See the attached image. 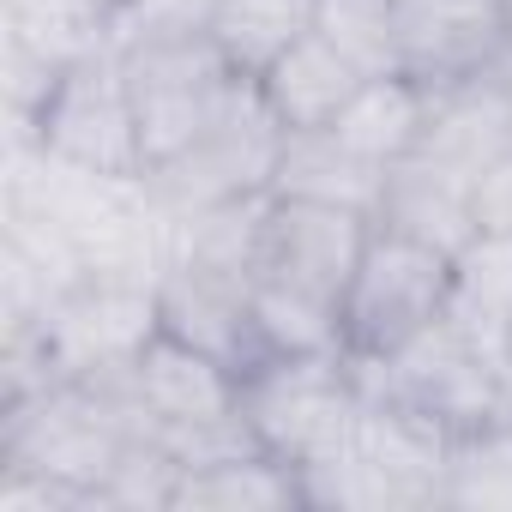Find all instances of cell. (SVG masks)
<instances>
[{
    "label": "cell",
    "instance_id": "cell-22",
    "mask_svg": "<svg viewBox=\"0 0 512 512\" xmlns=\"http://www.w3.org/2000/svg\"><path fill=\"white\" fill-rule=\"evenodd\" d=\"M476 229H500V235H512V151L476 181Z\"/></svg>",
    "mask_w": 512,
    "mask_h": 512
},
{
    "label": "cell",
    "instance_id": "cell-18",
    "mask_svg": "<svg viewBox=\"0 0 512 512\" xmlns=\"http://www.w3.org/2000/svg\"><path fill=\"white\" fill-rule=\"evenodd\" d=\"M314 25V0H205V37L235 73H266Z\"/></svg>",
    "mask_w": 512,
    "mask_h": 512
},
{
    "label": "cell",
    "instance_id": "cell-3",
    "mask_svg": "<svg viewBox=\"0 0 512 512\" xmlns=\"http://www.w3.org/2000/svg\"><path fill=\"white\" fill-rule=\"evenodd\" d=\"M139 440V416L121 380H49L0 404V464H31L61 482H79L103 506V482L121 452ZM109 512V506H103Z\"/></svg>",
    "mask_w": 512,
    "mask_h": 512
},
{
    "label": "cell",
    "instance_id": "cell-7",
    "mask_svg": "<svg viewBox=\"0 0 512 512\" xmlns=\"http://www.w3.org/2000/svg\"><path fill=\"white\" fill-rule=\"evenodd\" d=\"M362 368V386L428 416L434 428H446L452 440L458 434H476L482 422L500 416V386H494V350L464 332L452 314H440L434 326H422L410 344H398L392 356L380 362H356Z\"/></svg>",
    "mask_w": 512,
    "mask_h": 512
},
{
    "label": "cell",
    "instance_id": "cell-24",
    "mask_svg": "<svg viewBox=\"0 0 512 512\" xmlns=\"http://www.w3.org/2000/svg\"><path fill=\"white\" fill-rule=\"evenodd\" d=\"M494 67H500V73H506V79H512V43H506V49H500V55H494Z\"/></svg>",
    "mask_w": 512,
    "mask_h": 512
},
{
    "label": "cell",
    "instance_id": "cell-20",
    "mask_svg": "<svg viewBox=\"0 0 512 512\" xmlns=\"http://www.w3.org/2000/svg\"><path fill=\"white\" fill-rule=\"evenodd\" d=\"M446 506L458 512H512V416L458 434L446 470Z\"/></svg>",
    "mask_w": 512,
    "mask_h": 512
},
{
    "label": "cell",
    "instance_id": "cell-8",
    "mask_svg": "<svg viewBox=\"0 0 512 512\" xmlns=\"http://www.w3.org/2000/svg\"><path fill=\"white\" fill-rule=\"evenodd\" d=\"M157 284L151 278H79L43 326H31L55 380H109L157 338ZM13 338V332H7Z\"/></svg>",
    "mask_w": 512,
    "mask_h": 512
},
{
    "label": "cell",
    "instance_id": "cell-11",
    "mask_svg": "<svg viewBox=\"0 0 512 512\" xmlns=\"http://www.w3.org/2000/svg\"><path fill=\"white\" fill-rule=\"evenodd\" d=\"M512 151V79L488 61L476 73L440 79L428 85V115H422V139L404 163L446 175L452 187H464L476 199V181Z\"/></svg>",
    "mask_w": 512,
    "mask_h": 512
},
{
    "label": "cell",
    "instance_id": "cell-1",
    "mask_svg": "<svg viewBox=\"0 0 512 512\" xmlns=\"http://www.w3.org/2000/svg\"><path fill=\"white\" fill-rule=\"evenodd\" d=\"M374 217L290 193L260 199L253 223V344L260 356L344 350V290ZM253 356V362H260Z\"/></svg>",
    "mask_w": 512,
    "mask_h": 512
},
{
    "label": "cell",
    "instance_id": "cell-23",
    "mask_svg": "<svg viewBox=\"0 0 512 512\" xmlns=\"http://www.w3.org/2000/svg\"><path fill=\"white\" fill-rule=\"evenodd\" d=\"M494 386H500V416H512V332L494 344Z\"/></svg>",
    "mask_w": 512,
    "mask_h": 512
},
{
    "label": "cell",
    "instance_id": "cell-4",
    "mask_svg": "<svg viewBox=\"0 0 512 512\" xmlns=\"http://www.w3.org/2000/svg\"><path fill=\"white\" fill-rule=\"evenodd\" d=\"M278 151H284L278 115L266 109V97H260L253 79H235L229 97L211 109V121L175 157L145 169V187H151V199H157V211L169 223L229 211V205H247V199L272 193Z\"/></svg>",
    "mask_w": 512,
    "mask_h": 512
},
{
    "label": "cell",
    "instance_id": "cell-16",
    "mask_svg": "<svg viewBox=\"0 0 512 512\" xmlns=\"http://www.w3.org/2000/svg\"><path fill=\"white\" fill-rule=\"evenodd\" d=\"M422 115H428V85L416 73H386V79H362V91L344 103L332 133L368 163L398 169L422 139Z\"/></svg>",
    "mask_w": 512,
    "mask_h": 512
},
{
    "label": "cell",
    "instance_id": "cell-17",
    "mask_svg": "<svg viewBox=\"0 0 512 512\" xmlns=\"http://www.w3.org/2000/svg\"><path fill=\"white\" fill-rule=\"evenodd\" d=\"M446 314L476 332L488 350L512 332V235L500 229H476L458 253H452V296Z\"/></svg>",
    "mask_w": 512,
    "mask_h": 512
},
{
    "label": "cell",
    "instance_id": "cell-26",
    "mask_svg": "<svg viewBox=\"0 0 512 512\" xmlns=\"http://www.w3.org/2000/svg\"><path fill=\"white\" fill-rule=\"evenodd\" d=\"M500 7H506V31H512V0H500Z\"/></svg>",
    "mask_w": 512,
    "mask_h": 512
},
{
    "label": "cell",
    "instance_id": "cell-21",
    "mask_svg": "<svg viewBox=\"0 0 512 512\" xmlns=\"http://www.w3.org/2000/svg\"><path fill=\"white\" fill-rule=\"evenodd\" d=\"M0 512H103L79 482H61L31 464H0Z\"/></svg>",
    "mask_w": 512,
    "mask_h": 512
},
{
    "label": "cell",
    "instance_id": "cell-6",
    "mask_svg": "<svg viewBox=\"0 0 512 512\" xmlns=\"http://www.w3.org/2000/svg\"><path fill=\"white\" fill-rule=\"evenodd\" d=\"M452 296V253L374 223L362 241L356 278L344 290V356L350 362H380L398 344H410L422 326L446 314Z\"/></svg>",
    "mask_w": 512,
    "mask_h": 512
},
{
    "label": "cell",
    "instance_id": "cell-10",
    "mask_svg": "<svg viewBox=\"0 0 512 512\" xmlns=\"http://www.w3.org/2000/svg\"><path fill=\"white\" fill-rule=\"evenodd\" d=\"M7 25V121H37L55 85L115 49V13L97 0H0Z\"/></svg>",
    "mask_w": 512,
    "mask_h": 512
},
{
    "label": "cell",
    "instance_id": "cell-5",
    "mask_svg": "<svg viewBox=\"0 0 512 512\" xmlns=\"http://www.w3.org/2000/svg\"><path fill=\"white\" fill-rule=\"evenodd\" d=\"M452 446L458 440L446 428H434L428 416L368 392L344 452L308 476V506H356V512L446 506Z\"/></svg>",
    "mask_w": 512,
    "mask_h": 512
},
{
    "label": "cell",
    "instance_id": "cell-14",
    "mask_svg": "<svg viewBox=\"0 0 512 512\" xmlns=\"http://www.w3.org/2000/svg\"><path fill=\"white\" fill-rule=\"evenodd\" d=\"M386 175L392 169H380L362 151H350L332 127H308V133H284L272 193L314 199V205H344V211L374 217L380 211V193H386Z\"/></svg>",
    "mask_w": 512,
    "mask_h": 512
},
{
    "label": "cell",
    "instance_id": "cell-13",
    "mask_svg": "<svg viewBox=\"0 0 512 512\" xmlns=\"http://www.w3.org/2000/svg\"><path fill=\"white\" fill-rule=\"evenodd\" d=\"M368 73H356L314 25L266 67V73H253V85H260L266 109L278 115L284 133H308V127H332L344 115V103L362 91Z\"/></svg>",
    "mask_w": 512,
    "mask_h": 512
},
{
    "label": "cell",
    "instance_id": "cell-12",
    "mask_svg": "<svg viewBox=\"0 0 512 512\" xmlns=\"http://www.w3.org/2000/svg\"><path fill=\"white\" fill-rule=\"evenodd\" d=\"M398 31L404 73H416L422 85L476 73L512 43L500 0H398Z\"/></svg>",
    "mask_w": 512,
    "mask_h": 512
},
{
    "label": "cell",
    "instance_id": "cell-25",
    "mask_svg": "<svg viewBox=\"0 0 512 512\" xmlns=\"http://www.w3.org/2000/svg\"><path fill=\"white\" fill-rule=\"evenodd\" d=\"M97 7H109V13H121V7H127V0H97Z\"/></svg>",
    "mask_w": 512,
    "mask_h": 512
},
{
    "label": "cell",
    "instance_id": "cell-9",
    "mask_svg": "<svg viewBox=\"0 0 512 512\" xmlns=\"http://www.w3.org/2000/svg\"><path fill=\"white\" fill-rule=\"evenodd\" d=\"M49 157L73 163V169H97V175H145V139H139V115H133V91L121 73V55L103 49L91 61H79L55 97L37 109V121H25Z\"/></svg>",
    "mask_w": 512,
    "mask_h": 512
},
{
    "label": "cell",
    "instance_id": "cell-2",
    "mask_svg": "<svg viewBox=\"0 0 512 512\" xmlns=\"http://www.w3.org/2000/svg\"><path fill=\"white\" fill-rule=\"evenodd\" d=\"M362 368L344 350H296V356H260L241 368V416L260 440V452L284 458L302 488L314 470H326L356 416H362Z\"/></svg>",
    "mask_w": 512,
    "mask_h": 512
},
{
    "label": "cell",
    "instance_id": "cell-19",
    "mask_svg": "<svg viewBox=\"0 0 512 512\" xmlns=\"http://www.w3.org/2000/svg\"><path fill=\"white\" fill-rule=\"evenodd\" d=\"M314 31L368 79L404 73L398 0H314Z\"/></svg>",
    "mask_w": 512,
    "mask_h": 512
},
{
    "label": "cell",
    "instance_id": "cell-15",
    "mask_svg": "<svg viewBox=\"0 0 512 512\" xmlns=\"http://www.w3.org/2000/svg\"><path fill=\"white\" fill-rule=\"evenodd\" d=\"M290 506H308V488L284 458L260 446L181 470L169 500V512H290Z\"/></svg>",
    "mask_w": 512,
    "mask_h": 512
}]
</instances>
